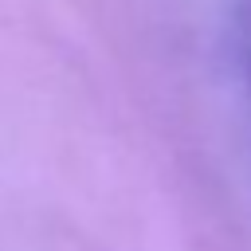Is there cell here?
I'll return each instance as SVG.
<instances>
[{
	"instance_id": "6da1fadb",
	"label": "cell",
	"mask_w": 251,
	"mask_h": 251,
	"mask_svg": "<svg viewBox=\"0 0 251 251\" xmlns=\"http://www.w3.org/2000/svg\"><path fill=\"white\" fill-rule=\"evenodd\" d=\"M239 59H243V78L251 90V0H239Z\"/></svg>"
}]
</instances>
